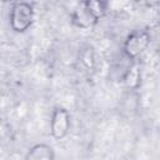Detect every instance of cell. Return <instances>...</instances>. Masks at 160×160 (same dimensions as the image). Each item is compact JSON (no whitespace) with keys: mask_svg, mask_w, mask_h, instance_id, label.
Masks as SVG:
<instances>
[{"mask_svg":"<svg viewBox=\"0 0 160 160\" xmlns=\"http://www.w3.org/2000/svg\"><path fill=\"white\" fill-rule=\"evenodd\" d=\"M34 20V10L29 2L16 1L10 11V26L16 32L26 31Z\"/></svg>","mask_w":160,"mask_h":160,"instance_id":"6da1fadb","label":"cell"},{"mask_svg":"<svg viewBox=\"0 0 160 160\" xmlns=\"http://www.w3.org/2000/svg\"><path fill=\"white\" fill-rule=\"evenodd\" d=\"M150 35L148 31H135L128 36L124 44V51L130 59L138 58L149 45Z\"/></svg>","mask_w":160,"mask_h":160,"instance_id":"7a4b0ae2","label":"cell"},{"mask_svg":"<svg viewBox=\"0 0 160 160\" xmlns=\"http://www.w3.org/2000/svg\"><path fill=\"white\" fill-rule=\"evenodd\" d=\"M70 129V114L64 108H56L51 115L50 131L54 139H62L68 135Z\"/></svg>","mask_w":160,"mask_h":160,"instance_id":"3957f363","label":"cell"},{"mask_svg":"<svg viewBox=\"0 0 160 160\" xmlns=\"http://www.w3.org/2000/svg\"><path fill=\"white\" fill-rule=\"evenodd\" d=\"M72 22L81 28V29H88L92 25H95L98 22V19L95 18V15L91 12V10L88 8L86 2H81L76 10L72 14Z\"/></svg>","mask_w":160,"mask_h":160,"instance_id":"277c9868","label":"cell"},{"mask_svg":"<svg viewBox=\"0 0 160 160\" xmlns=\"http://www.w3.org/2000/svg\"><path fill=\"white\" fill-rule=\"evenodd\" d=\"M28 160H52L55 158L54 150L46 144L34 145L25 156Z\"/></svg>","mask_w":160,"mask_h":160,"instance_id":"5b68a950","label":"cell"},{"mask_svg":"<svg viewBox=\"0 0 160 160\" xmlns=\"http://www.w3.org/2000/svg\"><path fill=\"white\" fill-rule=\"evenodd\" d=\"M124 82L129 89H136L139 88L141 82V72L138 65H132L124 76Z\"/></svg>","mask_w":160,"mask_h":160,"instance_id":"8992f818","label":"cell"},{"mask_svg":"<svg viewBox=\"0 0 160 160\" xmlns=\"http://www.w3.org/2000/svg\"><path fill=\"white\" fill-rule=\"evenodd\" d=\"M85 2L98 20L104 15L105 9H106V2H104L101 0H86Z\"/></svg>","mask_w":160,"mask_h":160,"instance_id":"52a82bcc","label":"cell"},{"mask_svg":"<svg viewBox=\"0 0 160 160\" xmlns=\"http://www.w3.org/2000/svg\"><path fill=\"white\" fill-rule=\"evenodd\" d=\"M4 2H15L16 0H2Z\"/></svg>","mask_w":160,"mask_h":160,"instance_id":"ba28073f","label":"cell"},{"mask_svg":"<svg viewBox=\"0 0 160 160\" xmlns=\"http://www.w3.org/2000/svg\"><path fill=\"white\" fill-rule=\"evenodd\" d=\"M101 1H104V2H108V1H109V0H101Z\"/></svg>","mask_w":160,"mask_h":160,"instance_id":"9c48e42d","label":"cell"}]
</instances>
